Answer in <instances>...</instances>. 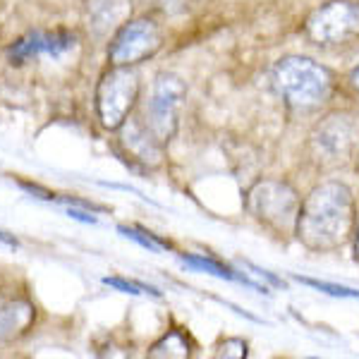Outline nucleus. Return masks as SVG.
Listing matches in <instances>:
<instances>
[{"instance_id":"nucleus-19","label":"nucleus","mask_w":359,"mask_h":359,"mask_svg":"<svg viewBox=\"0 0 359 359\" xmlns=\"http://www.w3.org/2000/svg\"><path fill=\"white\" fill-rule=\"evenodd\" d=\"M67 216L74 218V221H82V223H89V225H96V216L89 213V208H79V206H67Z\"/></svg>"},{"instance_id":"nucleus-20","label":"nucleus","mask_w":359,"mask_h":359,"mask_svg":"<svg viewBox=\"0 0 359 359\" xmlns=\"http://www.w3.org/2000/svg\"><path fill=\"white\" fill-rule=\"evenodd\" d=\"M20 184V189H25L27 194H34L36 199H46V201H55V194L48 192V189L39 187V184H32V182H17Z\"/></svg>"},{"instance_id":"nucleus-17","label":"nucleus","mask_w":359,"mask_h":359,"mask_svg":"<svg viewBox=\"0 0 359 359\" xmlns=\"http://www.w3.org/2000/svg\"><path fill=\"white\" fill-rule=\"evenodd\" d=\"M304 285H311L321 292H328L333 297H352V299H359V292L357 290H350V287H343V285H331V283H321V280H314V278H299Z\"/></svg>"},{"instance_id":"nucleus-5","label":"nucleus","mask_w":359,"mask_h":359,"mask_svg":"<svg viewBox=\"0 0 359 359\" xmlns=\"http://www.w3.org/2000/svg\"><path fill=\"white\" fill-rule=\"evenodd\" d=\"M359 144V115L335 111L318 123L309 135L311 158L321 165H338L352 156Z\"/></svg>"},{"instance_id":"nucleus-2","label":"nucleus","mask_w":359,"mask_h":359,"mask_svg":"<svg viewBox=\"0 0 359 359\" xmlns=\"http://www.w3.org/2000/svg\"><path fill=\"white\" fill-rule=\"evenodd\" d=\"M271 79L283 103L297 113H311L321 108L335 89L331 69L304 55L280 57L271 69Z\"/></svg>"},{"instance_id":"nucleus-15","label":"nucleus","mask_w":359,"mask_h":359,"mask_svg":"<svg viewBox=\"0 0 359 359\" xmlns=\"http://www.w3.org/2000/svg\"><path fill=\"white\" fill-rule=\"evenodd\" d=\"M118 233L125 235L127 240L137 242L139 247H144V249H149V252H154V254H161V252H165V249H170V245H168V242L158 240V235L147 233V230L130 228V225H118Z\"/></svg>"},{"instance_id":"nucleus-18","label":"nucleus","mask_w":359,"mask_h":359,"mask_svg":"<svg viewBox=\"0 0 359 359\" xmlns=\"http://www.w3.org/2000/svg\"><path fill=\"white\" fill-rule=\"evenodd\" d=\"M247 343L240 338H228L218 347V357H247Z\"/></svg>"},{"instance_id":"nucleus-4","label":"nucleus","mask_w":359,"mask_h":359,"mask_svg":"<svg viewBox=\"0 0 359 359\" xmlns=\"http://www.w3.org/2000/svg\"><path fill=\"white\" fill-rule=\"evenodd\" d=\"M184 98H187V86H184L182 77L175 72H161L156 74L151 96L144 103L142 118L149 125V130L163 144L175 137L180 127V115L184 108Z\"/></svg>"},{"instance_id":"nucleus-9","label":"nucleus","mask_w":359,"mask_h":359,"mask_svg":"<svg viewBox=\"0 0 359 359\" xmlns=\"http://www.w3.org/2000/svg\"><path fill=\"white\" fill-rule=\"evenodd\" d=\"M120 144L127 151L130 158H135L137 163H144L149 168H158L163 163L165 156V144L149 130V125L144 123L142 115L132 113L120 127Z\"/></svg>"},{"instance_id":"nucleus-13","label":"nucleus","mask_w":359,"mask_h":359,"mask_svg":"<svg viewBox=\"0 0 359 359\" xmlns=\"http://www.w3.org/2000/svg\"><path fill=\"white\" fill-rule=\"evenodd\" d=\"M182 264L189 266V269H194V271H204V273L223 278V280H240V283H245V285H249V287H257L247 276H237L235 271L228 269V266H223L221 262H216V259L201 257V254H182Z\"/></svg>"},{"instance_id":"nucleus-7","label":"nucleus","mask_w":359,"mask_h":359,"mask_svg":"<svg viewBox=\"0 0 359 359\" xmlns=\"http://www.w3.org/2000/svg\"><path fill=\"white\" fill-rule=\"evenodd\" d=\"M304 34L316 46H338L359 36V3L328 0L309 15Z\"/></svg>"},{"instance_id":"nucleus-10","label":"nucleus","mask_w":359,"mask_h":359,"mask_svg":"<svg viewBox=\"0 0 359 359\" xmlns=\"http://www.w3.org/2000/svg\"><path fill=\"white\" fill-rule=\"evenodd\" d=\"M74 43H77L74 32H65V29H57V32H29L10 46L8 57L13 65H22V62L32 60L36 55H62L65 50L74 48Z\"/></svg>"},{"instance_id":"nucleus-12","label":"nucleus","mask_w":359,"mask_h":359,"mask_svg":"<svg viewBox=\"0 0 359 359\" xmlns=\"http://www.w3.org/2000/svg\"><path fill=\"white\" fill-rule=\"evenodd\" d=\"M36 309L22 297L0 299V345L15 340L34 323Z\"/></svg>"},{"instance_id":"nucleus-6","label":"nucleus","mask_w":359,"mask_h":359,"mask_svg":"<svg viewBox=\"0 0 359 359\" xmlns=\"http://www.w3.org/2000/svg\"><path fill=\"white\" fill-rule=\"evenodd\" d=\"M139 101V74L135 67L106 72L96 89V113L106 130H120Z\"/></svg>"},{"instance_id":"nucleus-22","label":"nucleus","mask_w":359,"mask_h":359,"mask_svg":"<svg viewBox=\"0 0 359 359\" xmlns=\"http://www.w3.org/2000/svg\"><path fill=\"white\" fill-rule=\"evenodd\" d=\"M347 82H350V86H352V89H355V94L359 96V65L350 72V77H347Z\"/></svg>"},{"instance_id":"nucleus-1","label":"nucleus","mask_w":359,"mask_h":359,"mask_svg":"<svg viewBox=\"0 0 359 359\" xmlns=\"http://www.w3.org/2000/svg\"><path fill=\"white\" fill-rule=\"evenodd\" d=\"M357 223L352 189L338 180H328L316 184L302 201L294 237L309 252H338L355 237Z\"/></svg>"},{"instance_id":"nucleus-3","label":"nucleus","mask_w":359,"mask_h":359,"mask_svg":"<svg viewBox=\"0 0 359 359\" xmlns=\"http://www.w3.org/2000/svg\"><path fill=\"white\" fill-rule=\"evenodd\" d=\"M245 206L254 221H259L278 237H287L294 235L297 228L302 199L285 180H259L249 187Z\"/></svg>"},{"instance_id":"nucleus-8","label":"nucleus","mask_w":359,"mask_h":359,"mask_svg":"<svg viewBox=\"0 0 359 359\" xmlns=\"http://www.w3.org/2000/svg\"><path fill=\"white\" fill-rule=\"evenodd\" d=\"M161 43H163L161 27L149 17H139V20L125 22L115 32L111 48H108V57L115 67H135L147 57L156 55Z\"/></svg>"},{"instance_id":"nucleus-14","label":"nucleus","mask_w":359,"mask_h":359,"mask_svg":"<svg viewBox=\"0 0 359 359\" xmlns=\"http://www.w3.org/2000/svg\"><path fill=\"white\" fill-rule=\"evenodd\" d=\"M192 355V345H189L187 335L182 331H168L163 338L149 350V357H189Z\"/></svg>"},{"instance_id":"nucleus-16","label":"nucleus","mask_w":359,"mask_h":359,"mask_svg":"<svg viewBox=\"0 0 359 359\" xmlns=\"http://www.w3.org/2000/svg\"><path fill=\"white\" fill-rule=\"evenodd\" d=\"M103 283H106L108 287H115V290L127 292V294L151 292V294H156V297H161V292L156 290V287H147V285H142V283H130V280H123V278H103Z\"/></svg>"},{"instance_id":"nucleus-11","label":"nucleus","mask_w":359,"mask_h":359,"mask_svg":"<svg viewBox=\"0 0 359 359\" xmlns=\"http://www.w3.org/2000/svg\"><path fill=\"white\" fill-rule=\"evenodd\" d=\"M135 0H86L84 20L96 39H106L130 22Z\"/></svg>"},{"instance_id":"nucleus-21","label":"nucleus","mask_w":359,"mask_h":359,"mask_svg":"<svg viewBox=\"0 0 359 359\" xmlns=\"http://www.w3.org/2000/svg\"><path fill=\"white\" fill-rule=\"evenodd\" d=\"M0 242H3L5 247H10V249H20V240H17L15 235L3 233V230H0Z\"/></svg>"},{"instance_id":"nucleus-23","label":"nucleus","mask_w":359,"mask_h":359,"mask_svg":"<svg viewBox=\"0 0 359 359\" xmlns=\"http://www.w3.org/2000/svg\"><path fill=\"white\" fill-rule=\"evenodd\" d=\"M355 259L359 262V223H357V228H355Z\"/></svg>"}]
</instances>
